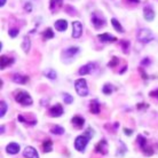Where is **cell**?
I'll use <instances>...</instances> for the list:
<instances>
[{
  "label": "cell",
  "instance_id": "obj_10",
  "mask_svg": "<svg viewBox=\"0 0 158 158\" xmlns=\"http://www.w3.org/2000/svg\"><path fill=\"white\" fill-rule=\"evenodd\" d=\"M79 47L77 46H73V47H69L67 49H64V52L62 53V57H65V59H72L75 55H77L79 53Z\"/></svg>",
  "mask_w": 158,
  "mask_h": 158
},
{
  "label": "cell",
  "instance_id": "obj_16",
  "mask_svg": "<svg viewBox=\"0 0 158 158\" xmlns=\"http://www.w3.org/2000/svg\"><path fill=\"white\" fill-rule=\"evenodd\" d=\"M20 144H17L15 142H12L9 143L7 147H6V151H7V154L9 155H16L20 152Z\"/></svg>",
  "mask_w": 158,
  "mask_h": 158
},
{
  "label": "cell",
  "instance_id": "obj_2",
  "mask_svg": "<svg viewBox=\"0 0 158 158\" xmlns=\"http://www.w3.org/2000/svg\"><path fill=\"white\" fill-rule=\"evenodd\" d=\"M91 22L95 29H102L106 24L107 20L100 12H93L91 15Z\"/></svg>",
  "mask_w": 158,
  "mask_h": 158
},
{
  "label": "cell",
  "instance_id": "obj_34",
  "mask_svg": "<svg viewBox=\"0 0 158 158\" xmlns=\"http://www.w3.org/2000/svg\"><path fill=\"white\" fill-rule=\"evenodd\" d=\"M85 135H86V136H88L89 139L93 138V136H94V131H93V128L88 127V128L86 130V132H85Z\"/></svg>",
  "mask_w": 158,
  "mask_h": 158
},
{
  "label": "cell",
  "instance_id": "obj_27",
  "mask_svg": "<svg viewBox=\"0 0 158 158\" xmlns=\"http://www.w3.org/2000/svg\"><path fill=\"white\" fill-rule=\"evenodd\" d=\"M51 132L55 135H61L64 133V128L62 126H59V125H54V126L51 128Z\"/></svg>",
  "mask_w": 158,
  "mask_h": 158
},
{
  "label": "cell",
  "instance_id": "obj_25",
  "mask_svg": "<svg viewBox=\"0 0 158 158\" xmlns=\"http://www.w3.org/2000/svg\"><path fill=\"white\" fill-rule=\"evenodd\" d=\"M136 140H138V144L140 146V148H141L143 151L146 150V148L148 147L146 138H144V136H142V135H138V139H136Z\"/></svg>",
  "mask_w": 158,
  "mask_h": 158
},
{
  "label": "cell",
  "instance_id": "obj_40",
  "mask_svg": "<svg viewBox=\"0 0 158 158\" xmlns=\"http://www.w3.org/2000/svg\"><path fill=\"white\" fill-rule=\"evenodd\" d=\"M141 64H142V65H148V64H150V60H149L148 57H147V59L142 60V62H141Z\"/></svg>",
  "mask_w": 158,
  "mask_h": 158
},
{
  "label": "cell",
  "instance_id": "obj_22",
  "mask_svg": "<svg viewBox=\"0 0 158 158\" xmlns=\"http://www.w3.org/2000/svg\"><path fill=\"white\" fill-rule=\"evenodd\" d=\"M30 48H31V41L29 39V37H24L23 43H22V49H23L25 53H29Z\"/></svg>",
  "mask_w": 158,
  "mask_h": 158
},
{
  "label": "cell",
  "instance_id": "obj_32",
  "mask_svg": "<svg viewBox=\"0 0 158 158\" xmlns=\"http://www.w3.org/2000/svg\"><path fill=\"white\" fill-rule=\"evenodd\" d=\"M0 108H1L0 116H1V117H4L5 114H6V111H7V104H6L5 101H1V102H0Z\"/></svg>",
  "mask_w": 158,
  "mask_h": 158
},
{
  "label": "cell",
  "instance_id": "obj_29",
  "mask_svg": "<svg viewBox=\"0 0 158 158\" xmlns=\"http://www.w3.org/2000/svg\"><path fill=\"white\" fill-rule=\"evenodd\" d=\"M119 45L122 46L124 53H128V48H130V41H128V40L122 39L120 41H119Z\"/></svg>",
  "mask_w": 158,
  "mask_h": 158
},
{
  "label": "cell",
  "instance_id": "obj_35",
  "mask_svg": "<svg viewBox=\"0 0 158 158\" xmlns=\"http://www.w3.org/2000/svg\"><path fill=\"white\" fill-rule=\"evenodd\" d=\"M65 12H67L68 14H70V15H76V14H77V13H76V9H75V8H71L70 6L65 7Z\"/></svg>",
  "mask_w": 158,
  "mask_h": 158
},
{
  "label": "cell",
  "instance_id": "obj_42",
  "mask_svg": "<svg viewBox=\"0 0 158 158\" xmlns=\"http://www.w3.org/2000/svg\"><path fill=\"white\" fill-rule=\"evenodd\" d=\"M128 4H135V5H138L140 4V0H126Z\"/></svg>",
  "mask_w": 158,
  "mask_h": 158
},
{
  "label": "cell",
  "instance_id": "obj_21",
  "mask_svg": "<svg viewBox=\"0 0 158 158\" xmlns=\"http://www.w3.org/2000/svg\"><path fill=\"white\" fill-rule=\"evenodd\" d=\"M111 24H112V27L115 29L116 31L119 32V33H124V28L122 27V24L119 23V21L115 17H112L111 19Z\"/></svg>",
  "mask_w": 158,
  "mask_h": 158
},
{
  "label": "cell",
  "instance_id": "obj_6",
  "mask_svg": "<svg viewBox=\"0 0 158 158\" xmlns=\"http://www.w3.org/2000/svg\"><path fill=\"white\" fill-rule=\"evenodd\" d=\"M63 107L60 104V103H56V104H54L53 107L48 110V114H49V116L51 117H54V118H57V117H61V116L63 115Z\"/></svg>",
  "mask_w": 158,
  "mask_h": 158
},
{
  "label": "cell",
  "instance_id": "obj_5",
  "mask_svg": "<svg viewBox=\"0 0 158 158\" xmlns=\"http://www.w3.org/2000/svg\"><path fill=\"white\" fill-rule=\"evenodd\" d=\"M88 141H89V138H88V136H86L85 134L77 136V138H76V140H75L76 150L81 151V152H83V151L85 150L86 146L88 144Z\"/></svg>",
  "mask_w": 158,
  "mask_h": 158
},
{
  "label": "cell",
  "instance_id": "obj_13",
  "mask_svg": "<svg viewBox=\"0 0 158 158\" xmlns=\"http://www.w3.org/2000/svg\"><path fill=\"white\" fill-rule=\"evenodd\" d=\"M14 63V59L10 57V56H6V55H2L0 57V67L1 69L4 70L5 68L9 67V65H12Z\"/></svg>",
  "mask_w": 158,
  "mask_h": 158
},
{
  "label": "cell",
  "instance_id": "obj_1",
  "mask_svg": "<svg viewBox=\"0 0 158 158\" xmlns=\"http://www.w3.org/2000/svg\"><path fill=\"white\" fill-rule=\"evenodd\" d=\"M14 99L17 103H20L22 106H31L33 103L31 95L28 92L23 91V89H19L14 93Z\"/></svg>",
  "mask_w": 158,
  "mask_h": 158
},
{
  "label": "cell",
  "instance_id": "obj_24",
  "mask_svg": "<svg viewBox=\"0 0 158 158\" xmlns=\"http://www.w3.org/2000/svg\"><path fill=\"white\" fill-rule=\"evenodd\" d=\"M43 149H44V152H51L52 149H53V142H52V140L47 139L46 141H44Z\"/></svg>",
  "mask_w": 158,
  "mask_h": 158
},
{
  "label": "cell",
  "instance_id": "obj_20",
  "mask_svg": "<svg viewBox=\"0 0 158 158\" xmlns=\"http://www.w3.org/2000/svg\"><path fill=\"white\" fill-rule=\"evenodd\" d=\"M63 5V0H51L49 1V9L51 12H57Z\"/></svg>",
  "mask_w": 158,
  "mask_h": 158
},
{
  "label": "cell",
  "instance_id": "obj_11",
  "mask_svg": "<svg viewBox=\"0 0 158 158\" xmlns=\"http://www.w3.org/2000/svg\"><path fill=\"white\" fill-rule=\"evenodd\" d=\"M23 156L25 158H39V155L37 152V150L33 147H25V149L23 151Z\"/></svg>",
  "mask_w": 158,
  "mask_h": 158
},
{
  "label": "cell",
  "instance_id": "obj_30",
  "mask_svg": "<svg viewBox=\"0 0 158 158\" xmlns=\"http://www.w3.org/2000/svg\"><path fill=\"white\" fill-rule=\"evenodd\" d=\"M72 101H73L72 95L68 94V93H63V102L65 104H70V103H72Z\"/></svg>",
  "mask_w": 158,
  "mask_h": 158
},
{
  "label": "cell",
  "instance_id": "obj_15",
  "mask_svg": "<svg viewBox=\"0 0 158 158\" xmlns=\"http://www.w3.org/2000/svg\"><path fill=\"white\" fill-rule=\"evenodd\" d=\"M54 28L60 32H64L65 30L68 29V22L67 20H63V19H61V20H57L54 23Z\"/></svg>",
  "mask_w": 158,
  "mask_h": 158
},
{
  "label": "cell",
  "instance_id": "obj_26",
  "mask_svg": "<svg viewBox=\"0 0 158 158\" xmlns=\"http://www.w3.org/2000/svg\"><path fill=\"white\" fill-rule=\"evenodd\" d=\"M43 38H44V40H48V39L54 38V31L52 30V28H47L45 30V32L43 33Z\"/></svg>",
  "mask_w": 158,
  "mask_h": 158
},
{
  "label": "cell",
  "instance_id": "obj_36",
  "mask_svg": "<svg viewBox=\"0 0 158 158\" xmlns=\"http://www.w3.org/2000/svg\"><path fill=\"white\" fill-rule=\"evenodd\" d=\"M24 9H25V10H27L28 13H31V10H32L31 4H30V2H27V4L24 5Z\"/></svg>",
  "mask_w": 158,
  "mask_h": 158
},
{
  "label": "cell",
  "instance_id": "obj_14",
  "mask_svg": "<svg viewBox=\"0 0 158 158\" xmlns=\"http://www.w3.org/2000/svg\"><path fill=\"white\" fill-rule=\"evenodd\" d=\"M71 123L75 128L80 130V128L84 126V124H85V118L81 117V116H75V117L71 119Z\"/></svg>",
  "mask_w": 158,
  "mask_h": 158
},
{
  "label": "cell",
  "instance_id": "obj_31",
  "mask_svg": "<svg viewBox=\"0 0 158 158\" xmlns=\"http://www.w3.org/2000/svg\"><path fill=\"white\" fill-rule=\"evenodd\" d=\"M19 33H20V31H19V29H16V28H12L8 30V35H9L10 38H15V37H17L19 36Z\"/></svg>",
  "mask_w": 158,
  "mask_h": 158
},
{
  "label": "cell",
  "instance_id": "obj_28",
  "mask_svg": "<svg viewBox=\"0 0 158 158\" xmlns=\"http://www.w3.org/2000/svg\"><path fill=\"white\" fill-rule=\"evenodd\" d=\"M114 86L112 85H110V84H106L104 86H103L102 88V92H103V94H106V95H110L112 92H114Z\"/></svg>",
  "mask_w": 158,
  "mask_h": 158
},
{
  "label": "cell",
  "instance_id": "obj_45",
  "mask_svg": "<svg viewBox=\"0 0 158 158\" xmlns=\"http://www.w3.org/2000/svg\"><path fill=\"white\" fill-rule=\"evenodd\" d=\"M4 131H5V127L1 126V133H4Z\"/></svg>",
  "mask_w": 158,
  "mask_h": 158
},
{
  "label": "cell",
  "instance_id": "obj_33",
  "mask_svg": "<svg viewBox=\"0 0 158 158\" xmlns=\"http://www.w3.org/2000/svg\"><path fill=\"white\" fill-rule=\"evenodd\" d=\"M119 63V60H118V57H116V56H114L112 59H111V61L108 63V67L109 68H115L117 64Z\"/></svg>",
  "mask_w": 158,
  "mask_h": 158
},
{
  "label": "cell",
  "instance_id": "obj_4",
  "mask_svg": "<svg viewBox=\"0 0 158 158\" xmlns=\"http://www.w3.org/2000/svg\"><path fill=\"white\" fill-rule=\"evenodd\" d=\"M136 38H138L139 41H141L143 44H148L150 43L151 40H154L155 36L154 33L151 32L150 29H140L138 32V35H136Z\"/></svg>",
  "mask_w": 158,
  "mask_h": 158
},
{
  "label": "cell",
  "instance_id": "obj_9",
  "mask_svg": "<svg viewBox=\"0 0 158 158\" xmlns=\"http://www.w3.org/2000/svg\"><path fill=\"white\" fill-rule=\"evenodd\" d=\"M108 150H109V146H108V142L107 140H101L98 144H96V147H95V151L96 152H99V154L101 155H106L108 154Z\"/></svg>",
  "mask_w": 158,
  "mask_h": 158
},
{
  "label": "cell",
  "instance_id": "obj_37",
  "mask_svg": "<svg viewBox=\"0 0 158 158\" xmlns=\"http://www.w3.org/2000/svg\"><path fill=\"white\" fill-rule=\"evenodd\" d=\"M139 71H140V73H141V76H142L143 79H148V78H149V77H148V75H147V72L143 71L142 68H140V69H139Z\"/></svg>",
  "mask_w": 158,
  "mask_h": 158
},
{
  "label": "cell",
  "instance_id": "obj_17",
  "mask_svg": "<svg viewBox=\"0 0 158 158\" xmlns=\"http://www.w3.org/2000/svg\"><path fill=\"white\" fill-rule=\"evenodd\" d=\"M12 80L16 84H27L29 81V77L28 76L20 75V73H15V75H13Z\"/></svg>",
  "mask_w": 158,
  "mask_h": 158
},
{
  "label": "cell",
  "instance_id": "obj_44",
  "mask_svg": "<svg viewBox=\"0 0 158 158\" xmlns=\"http://www.w3.org/2000/svg\"><path fill=\"white\" fill-rule=\"evenodd\" d=\"M126 69H127V67L125 65V67H124V69H123V70H120V73H124V71H125Z\"/></svg>",
  "mask_w": 158,
  "mask_h": 158
},
{
  "label": "cell",
  "instance_id": "obj_41",
  "mask_svg": "<svg viewBox=\"0 0 158 158\" xmlns=\"http://www.w3.org/2000/svg\"><path fill=\"white\" fill-rule=\"evenodd\" d=\"M142 108H148V104L147 103H139L138 104V109H142Z\"/></svg>",
  "mask_w": 158,
  "mask_h": 158
},
{
  "label": "cell",
  "instance_id": "obj_39",
  "mask_svg": "<svg viewBox=\"0 0 158 158\" xmlns=\"http://www.w3.org/2000/svg\"><path fill=\"white\" fill-rule=\"evenodd\" d=\"M124 132H125V134L128 135V136H130V135L133 134V131L130 130V128H124Z\"/></svg>",
  "mask_w": 158,
  "mask_h": 158
},
{
  "label": "cell",
  "instance_id": "obj_38",
  "mask_svg": "<svg viewBox=\"0 0 158 158\" xmlns=\"http://www.w3.org/2000/svg\"><path fill=\"white\" fill-rule=\"evenodd\" d=\"M149 95H150L151 98H156V99H158V89L150 92V93H149Z\"/></svg>",
  "mask_w": 158,
  "mask_h": 158
},
{
  "label": "cell",
  "instance_id": "obj_7",
  "mask_svg": "<svg viewBox=\"0 0 158 158\" xmlns=\"http://www.w3.org/2000/svg\"><path fill=\"white\" fill-rule=\"evenodd\" d=\"M83 33V24L79 21L72 22V37L73 38H79Z\"/></svg>",
  "mask_w": 158,
  "mask_h": 158
},
{
  "label": "cell",
  "instance_id": "obj_3",
  "mask_svg": "<svg viewBox=\"0 0 158 158\" xmlns=\"http://www.w3.org/2000/svg\"><path fill=\"white\" fill-rule=\"evenodd\" d=\"M75 89L77 92V94L79 96H87L88 95V86H87V81L85 80L84 78H80V79H77L75 81Z\"/></svg>",
  "mask_w": 158,
  "mask_h": 158
},
{
  "label": "cell",
  "instance_id": "obj_8",
  "mask_svg": "<svg viewBox=\"0 0 158 158\" xmlns=\"http://www.w3.org/2000/svg\"><path fill=\"white\" fill-rule=\"evenodd\" d=\"M95 67H96V64L93 63V62H89V63L85 64V65H83V67L79 69L78 73L80 76H85V75H89V73H92V72L95 70Z\"/></svg>",
  "mask_w": 158,
  "mask_h": 158
},
{
  "label": "cell",
  "instance_id": "obj_23",
  "mask_svg": "<svg viewBox=\"0 0 158 158\" xmlns=\"http://www.w3.org/2000/svg\"><path fill=\"white\" fill-rule=\"evenodd\" d=\"M44 76H45V77H47L48 79H52V80H55L56 79V72H55V70H54V69H51V68H49V69H47V70H45V71H44Z\"/></svg>",
  "mask_w": 158,
  "mask_h": 158
},
{
  "label": "cell",
  "instance_id": "obj_19",
  "mask_svg": "<svg viewBox=\"0 0 158 158\" xmlns=\"http://www.w3.org/2000/svg\"><path fill=\"white\" fill-rule=\"evenodd\" d=\"M98 38H99V40L100 41H102V43H114V41L117 40L116 37L111 36V35H109V33H101V35L98 36Z\"/></svg>",
  "mask_w": 158,
  "mask_h": 158
},
{
  "label": "cell",
  "instance_id": "obj_12",
  "mask_svg": "<svg viewBox=\"0 0 158 158\" xmlns=\"http://www.w3.org/2000/svg\"><path fill=\"white\" fill-rule=\"evenodd\" d=\"M143 17L148 22H151L155 19V12L150 6H147V7L143 8Z\"/></svg>",
  "mask_w": 158,
  "mask_h": 158
},
{
  "label": "cell",
  "instance_id": "obj_18",
  "mask_svg": "<svg viewBox=\"0 0 158 158\" xmlns=\"http://www.w3.org/2000/svg\"><path fill=\"white\" fill-rule=\"evenodd\" d=\"M89 110L93 115H98L100 114V102L96 99L92 100L89 102Z\"/></svg>",
  "mask_w": 158,
  "mask_h": 158
},
{
  "label": "cell",
  "instance_id": "obj_43",
  "mask_svg": "<svg viewBox=\"0 0 158 158\" xmlns=\"http://www.w3.org/2000/svg\"><path fill=\"white\" fill-rule=\"evenodd\" d=\"M6 1H7V0H0V6H1V7H4L5 4H6Z\"/></svg>",
  "mask_w": 158,
  "mask_h": 158
}]
</instances>
